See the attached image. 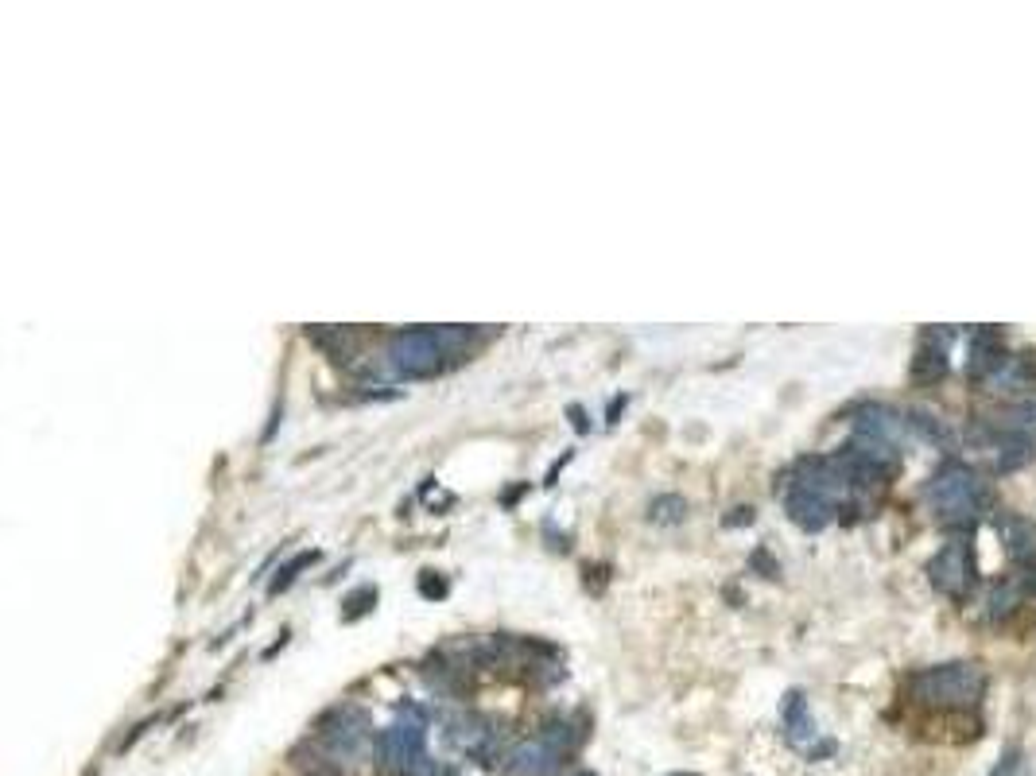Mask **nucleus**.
<instances>
[{
    "label": "nucleus",
    "mask_w": 1036,
    "mask_h": 776,
    "mask_svg": "<svg viewBox=\"0 0 1036 776\" xmlns=\"http://www.w3.org/2000/svg\"><path fill=\"white\" fill-rule=\"evenodd\" d=\"M912 699L924 703V707H936V711H967L982 699L986 691V676L978 664H939V668H928L920 676H912L908 683Z\"/></svg>",
    "instance_id": "obj_1"
},
{
    "label": "nucleus",
    "mask_w": 1036,
    "mask_h": 776,
    "mask_svg": "<svg viewBox=\"0 0 1036 776\" xmlns=\"http://www.w3.org/2000/svg\"><path fill=\"white\" fill-rule=\"evenodd\" d=\"M458 346H466V330H404L389 342L385 357L396 377H431Z\"/></svg>",
    "instance_id": "obj_2"
},
{
    "label": "nucleus",
    "mask_w": 1036,
    "mask_h": 776,
    "mask_svg": "<svg viewBox=\"0 0 1036 776\" xmlns=\"http://www.w3.org/2000/svg\"><path fill=\"white\" fill-rule=\"evenodd\" d=\"M928 501L943 524H971L986 501V485L963 462H943L932 482H928Z\"/></svg>",
    "instance_id": "obj_3"
},
{
    "label": "nucleus",
    "mask_w": 1036,
    "mask_h": 776,
    "mask_svg": "<svg viewBox=\"0 0 1036 776\" xmlns=\"http://www.w3.org/2000/svg\"><path fill=\"white\" fill-rule=\"evenodd\" d=\"M423 742H427V718L416 707H404V714L381 734V761L396 773H416L423 765Z\"/></svg>",
    "instance_id": "obj_4"
},
{
    "label": "nucleus",
    "mask_w": 1036,
    "mask_h": 776,
    "mask_svg": "<svg viewBox=\"0 0 1036 776\" xmlns=\"http://www.w3.org/2000/svg\"><path fill=\"white\" fill-rule=\"evenodd\" d=\"M567 745L571 738L567 734H536L528 742H520L509 757H505V769L513 776H555L563 757H567Z\"/></svg>",
    "instance_id": "obj_5"
},
{
    "label": "nucleus",
    "mask_w": 1036,
    "mask_h": 776,
    "mask_svg": "<svg viewBox=\"0 0 1036 776\" xmlns=\"http://www.w3.org/2000/svg\"><path fill=\"white\" fill-rule=\"evenodd\" d=\"M928 579L947 598H967V590L974 586V551L967 544L939 548L928 563Z\"/></svg>",
    "instance_id": "obj_6"
},
{
    "label": "nucleus",
    "mask_w": 1036,
    "mask_h": 776,
    "mask_svg": "<svg viewBox=\"0 0 1036 776\" xmlns=\"http://www.w3.org/2000/svg\"><path fill=\"white\" fill-rule=\"evenodd\" d=\"M319 742L326 745V753L334 761H354V757H361V749L369 745V722L354 707H342V711H334L323 722Z\"/></svg>",
    "instance_id": "obj_7"
},
{
    "label": "nucleus",
    "mask_w": 1036,
    "mask_h": 776,
    "mask_svg": "<svg viewBox=\"0 0 1036 776\" xmlns=\"http://www.w3.org/2000/svg\"><path fill=\"white\" fill-rule=\"evenodd\" d=\"M784 509H788V517L796 520L800 528H808V532L827 528L831 517H835V505H831V501H823V497H815L811 489H800V485H792V482L784 489Z\"/></svg>",
    "instance_id": "obj_8"
},
{
    "label": "nucleus",
    "mask_w": 1036,
    "mask_h": 776,
    "mask_svg": "<svg viewBox=\"0 0 1036 776\" xmlns=\"http://www.w3.org/2000/svg\"><path fill=\"white\" fill-rule=\"evenodd\" d=\"M905 416H897L893 408H862L858 412V420H854V435H866V439H881V443H901V435H905Z\"/></svg>",
    "instance_id": "obj_9"
},
{
    "label": "nucleus",
    "mask_w": 1036,
    "mask_h": 776,
    "mask_svg": "<svg viewBox=\"0 0 1036 776\" xmlns=\"http://www.w3.org/2000/svg\"><path fill=\"white\" fill-rule=\"evenodd\" d=\"M1005 350L1002 342H998V334L994 330H978L971 338V357H967V373H971L974 381H990L998 369L1005 365Z\"/></svg>",
    "instance_id": "obj_10"
},
{
    "label": "nucleus",
    "mask_w": 1036,
    "mask_h": 776,
    "mask_svg": "<svg viewBox=\"0 0 1036 776\" xmlns=\"http://www.w3.org/2000/svg\"><path fill=\"white\" fill-rule=\"evenodd\" d=\"M998 536H1002L1005 551L1013 563H1033L1036 559V528L1033 520L1025 517H1005L998 520Z\"/></svg>",
    "instance_id": "obj_11"
},
{
    "label": "nucleus",
    "mask_w": 1036,
    "mask_h": 776,
    "mask_svg": "<svg viewBox=\"0 0 1036 776\" xmlns=\"http://www.w3.org/2000/svg\"><path fill=\"white\" fill-rule=\"evenodd\" d=\"M784 730H788V742L796 749H808L815 742V718H811L808 699L800 691H792L788 703H784Z\"/></svg>",
    "instance_id": "obj_12"
},
{
    "label": "nucleus",
    "mask_w": 1036,
    "mask_h": 776,
    "mask_svg": "<svg viewBox=\"0 0 1036 776\" xmlns=\"http://www.w3.org/2000/svg\"><path fill=\"white\" fill-rule=\"evenodd\" d=\"M905 423L920 435V439H928L932 447H939V451H951L955 447V435H951V427L939 420L936 412H924V408H912V412H905Z\"/></svg>",
    "instance_id": "obj_13"
},
{
    "label": "nucleus",
    "mask_w": 1036,
    "mask_h": 776,
    "mask_svg": "<svg viewBox=\"0 0 1036 776\" xmlns=\"http://www.w3.org/2000/svg\"><path fill=\"white\" fill-rule=\"evenodd\" d=\"M943 373H947V354H943V346L924 342L916 361H912V377H916V381H939Z\"/></svg>",
    "instance_id": "obj_14"
},
{
    "label": "nucleus",
    "mask_w": 1036,
    "mask_h": 776,
    "mask_svg": "<svg viewBox=\"0 0 1036 776\" xmlns=\"http://www.w3.org/2000/svg\"><path fill=\"white\" fill-rule=\"evenodd\" d=\"M311 559H315V555H299V559H292V563H288V567H284V575H280V579L272 582V590H280V586H288V582L295 579V571H299V567H307V563H311Z\"/></svg>",
    "instance_id": "obj_15"
},
{
    "label": "nucleus",
    "mask_w": 1036,
    "mask_h": 776,
    "mask_svg": "<svg viewBox=\"0 0 1036 776\" xmlns=\"http://www.w3.org/2000/svg\"><path fill=\"white\" fill-rule=\"evenodd\" d=\"M1017 757H1021V749H1017V745H1013V749H1009V753H1005V757H1002V765H998V769H994V773H990V776H1009V773H1013V769H1017Z\"/></svg>",
    "instance_id": "obj_16"
},
{
    "label": "nucleus",
    "mask_w": 1036,
    "mask_h": 776,
    "mask_svg": "<svg viewBox=\"0 0 1036 776\" xmlns=\"http://www.w3.org/2000/svg\"><path fill=\"white\" fill-rule=\"evenodd\" d=\"M1029 590L1036 594V571H1029Z\"/></svg>",
    "instance_id": "obj_17"
}]
</instances>
